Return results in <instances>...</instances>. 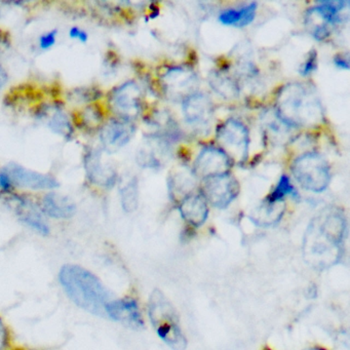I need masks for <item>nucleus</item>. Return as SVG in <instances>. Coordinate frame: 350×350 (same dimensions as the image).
<instances>
[{
    "label": "nucleus",
    "mask_w": 350,
    "mask_h": 350,
    "mask_svg": "<svg viewBox=\"0 0 350 350\" xmlns=\"http://www.w3.org/2000/svg\"><path fill=\"white\" fill-rule=\"evenodd\" d=\"M347 223L343 212L335 206L323 208L309 223L303 241L305 261L317 269L339 263L343 256Z\"/></svg>",
    "instance_id": "nucleus-1"
},
{
    "label": "nucleus",
    "mask_w": 350,
    "mask_h": 350,
    "mask_svg": "<svg viewBox=\"0 0 350 350\" xmlns=\"http://www.w3.org/2000/svg\"><path fill=\"white\" fill-rule=\"evenodd\" d=\"M275 113L284 124L295 128H315L325 122L321 100L309 83L284 85L276 96Z\"/></svg>",
    "instance_id": "nucleus-2"
},
{
    "label": "nucleus",
    "mask_w": 350,
    "mask_h": 350,
    "mask_svg": "<svg viewBox=\"0 0 350 350\" xmlns=\"http://www.w3.org/2000/svg\"><path fill=\"white\" fill-rule=\"evenodd\" d=\"M59 280L69 298L81 308L94 314H104L108 293L95 274L77 265H65Z\"/></svg>",
    "instance_id": "nucleus-3"
},
{
    "label": "nucleus",
    "mask_w": 350,
    "mask_h": 350,
    "mask_svg": "<svg viewBox=\"0 0 350 350\" xmlns=\"http://www.w3.org/2000/svg\"><path fill=\"white\" fill-rule=\"evenodd\" d=\"M148 315L157 336L173 350H185L187 339L180 325L179 317L171 301L155 288L149 297Z\"/></svg>",
    "instance_id": "nucleus-4"
},
{
    "label": "nucleus",
    "mask_w": 350,
    "mask_h": 350,
    "mask_svg": "<svg viewBox=\"0 0 350 350\" xmlns=\"http://www.w3.org/2000/svg\"><path fill=\"white\" fill-rule=\"evenodd\" d=\"M291 171L304 189L319 193L331 181V170L327 161L317 152H306L293 161Z\"/></svg>",
    "instance_id": "nucleus-5"
},
{
    "label": "nucleus",
    "mask_w": 350,
    "mask_h": 350,
    "mask_svg": "<svg viewBox=\"0 0 350 350\" xmlns=\"http://www.w3.org/2000/svg\"><path fill=\"white\" fill-rule=\"evenodd\" d=\"M216 140L232 165H243L249 157L250 134L247 126L234 118H229L217 129Z\"/></svg>",
    "instance_id": "nucleus-6"
},
{
    "label": "nucleus",
    "mask_w": 350,
    "mask_h": 350,
    "mask_svg": "<svg viewBox=\"0 0 350 350\" xmlns=\"http://www.w3.org/2000/svg\"><path fill=\"white\" fill-rule=\"evenodd\" d=\"M239 189L237 180L231 174L226 173L204 179L200 194L208 204L224 208L237 198Z\"/></svg>",
    "instance_id": "nucleus-7"
},
{
    "label": "nucleus",
    "mask_w": 350,
    "mask_h": 350,
    "mask_svg": "<svg viewBox=\"0 0 350 350\" xmlns=\"http://www.w3.org/2000/svg\"><path fill=\"white\" fill-rule=\"evenodd\" d=\"M165 95L171 100H185L198 85V77L189 67H170L161 79Z\"/></svg>",
    "instance_id": "nucleus-8"
},
{
    "label": "nucleus",
    "mask_w": 350,
    "mask_h": 350,
    "mask_svg": "<svg viewBox=\"0 0 350 350\" xmlns=\"http://www.w3.org/2000/svg\"><path fill=\"white\" fill-rule=\"evenodd\" d=\"M110 105L118 118L132 120L142 109V91L134 81H126L112 91Z\"/></svg>",
    "instance_id": "nucleus-9"
},
{
    "label": "nucleus",
    "mask_w": 350,
    "mask_h": 350,
    "mask_svg": "<svg viewBox=\"0 0 350 350\" xmlns=\"http://www.w3.org/2000/svg\"><path fill=\"white\" fill-rule=\"evenodd\" d=\"M232 163L218 147L206 146L200 151L194 161L193 171L196 177L202 180L213 176L228 173Z\"/></svg>",
    "instance_id": "nucleus-10"
},
{
    "label": "nucleus",
    "mask_w": 350,
    "mask_h": 350,
    "mask_svg": "<svg viewBox=\"0 0 350 350\" xmlns=\"http://www.w3.org/2000/svg\"><path fill=\"white\" fill-rule=\"evenodd\" d=\"M3 170L7 172L14 186L32 190H52L60 186L53 176L31 171L17 163H9Z\"/></svg>",
    "instance_id": "nucleus-11"
},
{
    "label": "nucleus",
    "mask_w": 350,
    "mask_h": 350,
    "mask_svg": "<svg viewBox=\"0 0 350 350\" xmlns=\"http://www.w3.org/2000/svg\"><path fill=\"white\" fill-rule=\"evenodd\" d=\"M136 126L132 120L112 118L100 131V138L106 150L116 152L126 146L134 137Z\"/></svg>",
    "instance_id": "nucleus-12"
},
{
    "label": "nucleus",
    "mask_w": 350,
    "mask_h": 350,
    "mask_svg": "<svg viewBox=\"0 0 350 350\" xmlns=\"http://www.w3.org/2000/svg\"><path fill=\"white\" fill-rule=\"evenodd\" d=\"M105 313L114 321L133 329H142L144 327L140 308L135 299L124 298L109 301L106 305Z\"/></svg>",
    "instance_id": "nucleus-13"
},
{
    "label": "nucleus",
    "mask_w": 350,
    "mask_h": 350,
    "mask_svg": "<svg viewBox=\"0 0 350 350\" xmlns=\"http://www.w3.org/2000/svg\"><path fill=\"white\" fill-rule=\"evenodd\" d=\"M214 107L212 101L204 94L196 93L183 101V113L185 120L192 126H206L213 116Z\"/></svg>",
    "instance_id": "nucleus-14"
},
{
    "label": "nucleus",
    "mask_w": 350,
    "mask_h": 350,
    "mask_svg": "<svg viewBox=\"0 0 350 350\" xmlns=\"http://www.w3.org/2000/svg\"><path fill=\"white\" fill-rule=\"evenodd\" d=\"M9 202L12 208L22 222L38 231L40 234L46 235L50 232L48 223L38 208L30 200L20 196H10Z\"/></svg>",
    "instance_id": "nucleus-15"
},
{
    "label": "nucleus",
    "mask_w": 350,
    "mask_h": 350,
    "mask_svg": "<svg viewBox=\"0 0 350 350\" xmlns=\"http://www.w3.org/2000/svg\"><path fill=\"white\" fill-rule=\"evenodd\" d=\"M85 169L91 182L102 187H113L116 173L112 167L102 161L101 154L96 149L87 151L85 155Z\"/></svg>",
    "instance_id": "nucleus-16"
},
{
    "label": "nucleus",
    "mask_w": 350,
    "mask_h": 350,
    "mask_svg": "<svg viewBox=\"0 0 350 350\" xmlns=\"http://www.w3.org/2000/svg\"><path fill=\"white\" fill-rule=\"evenodd\" d=\"M180 214L182 218L194 227L204 224L208 216V206L200 193H191L179 202Z\"/></svg>",
    "instance_id": "nucleus-17"
},
{
    "label": "nucleus",
    "mask_w": 350,
    "mask_h": 350,
    "mask_svg": "<svg viewBox=\"0 0 350 350\" xmlns=\"http://www.w3.org/2000/svg\"><path fill=\"white\" fill-rule=\"evenodd\" d=\"M196 176L192 172L177 167L169 176V192L175 202H180L184 198L193 193L196 188Z\"/></svg>",
    "instance_id": "nucleus-18"
},
{
    "label": "nucleus",
    "mask_w": 350,
    "mask_h": 350,
    "mask_svg": "<svg viewBox=\"0 0 350 350\" xmlns=\"http://www.w3.org/2000/svg\"><path fill=\"white\" fill-rule=\"evenodd\" d=\"M42 204V212L55 219H69L77 212V206L70 198L55 192L46 194Z\"/></svg>",
    "instance_id": "nucleus-19"
},
{
    "label": "nucleus",
    "mask_w": 350,
    "mask_h": 350,
    "mask_svg": "<svg viewBox=\"0 0 350 350\" xmlns=\"http://www.w3.org/2000/svg\"><path fill=\"white\" fill-rule=\"evenodd\" d=\"M257 11V3H251L239 9H228L221 12L219 20L227 26L243 27L254 21Z\"/></svg>",
    "instance_id": "nucleus-20"
},
{
    "label": "nucleus",
    "mask_w": 350,
    "mask_h": 350,
    "mask_svg": "<svg viewBox=\"0 0 350 350\" xmlns=\"http://www.w3.org/2000/svg\"><path fill=\"white\" fill-rule=\"evenodd\" d=\"M42 116H46L49 126L54 132L58 133L66 139L71 138L73 135L72 124L62 108L57 107V106L48 107Z\"/></svg>",
    "instance_id": "nucleus-21"
},
{
    "label": "nucleus",
    "mask_w": 350,
    "mask_h": 350,
    "mask_svg": "<svg viewBox=\"0 0 350 350\" xmlns=\"http://www.w3.org/2000/svg\"><path fill=\"white\" fill-rule=\"evenodd\" d=\"M153 142L150 143L144 150L141 151L139 154L141 165L145 167H159L163 163L165 157V140L161 137H154L152 139Z\"/></svg>",
    "instance_id": "nucleus-22"
},
{
    "label": "nucleus",
    "mask_w": 350,
    "mask_h": 350,
    "mask_svg": "<svg viewBox=\"0 0 350 350\" xmlns=\"http://www.w3.org/2000/svg\"><path fill=\"white\" fill-rule=\"evenodd\" d=\"M210 85L213 89L226 99H234L239 95L237 83L226 73L215 72L210 75Z\"/></svg>",
    "instance_id": "nucleus-23"
},
{
    "label": "nucleus",
    "mask_w": 350,
    "mask_h": 350,
    "mask_svg": "<svg viewBox=\"0 0 350 350\" xmlns=\"http://www.w3.org/2000/svg\"><path fill=\"white\" fill-rule=\"evenodd\" d=\"M120 202L124 212L132 213L138 208L139 185L136 178L130 180L120 190Z\"/></svg>",
    "instance_id": "nucleus-24"
},
{
    "label": "nucleus",
    "mask_w": 350,
    "mask_h": 350,
    "mask_svg": "<svg viewBox=\"0 0 350 350\" xmlns=\"http://www.w3.org/2000/svg\"><path fill=\"white\" fill-rule=\"evenodd\" d=\"M288 196L294 198V196H297L298 194H297L296 189H295L294 185L291 182L290 178L286 175H282L280 179L278 180L274 189L272 190L271 193L266 198L265 202L270 204H280Z\"/></svg>",
    "instance_id": "nucleus-25"
},
{
    "label": "nucleus",
    "mask_w": 350,
    "mask_h": 350,
    "mask_svg": "<svg viewBox=\"0 0 350 350\" xmlns=\"http://www.w3.org/2000/svg\"><path fill=\"white\" fill-rule=\"evenodd\" d=\"M317 68V53L315 50H311L307 56L306 60L300 67V73L303 77L310 75Z\"/></svg>",
    "instance_id": "nucleus-26"
},
{
    "label": "nucleus",
    "mask_w": 350,
    "mask_h": 350,
    "mask_svg": "<svg viewBox=\"0 0 350 350\" xmlns=\"http://www.w3.org/2000/svg\"><path fill=\"white\" fill-rule=\"evenodd\" d=\"M57 30H52V31L46 32L44 36H40V48L42 50H49L52 48L57 40Z\"/></svg>",
    "instance_id": "nucleus-27"
},
{
    "label": "nucleus",
    "mask_w": 350,
    "mask_h": 350,
    "mask_svg": "<svg viewBox=\"0 0 350 350\" xmlns=\"http://www.w3.org/2000/svg\"><path fill=\"white\" fill-rule=\"evenodd\" d=\"M14 185L10 179L9 175L5 170L0 172V192L3 193L10 194L13 190Z\"/></svg>",
    "instance_id": "nucleus-28"
},
{
    "label": "nucleus",
    "mask_w": 350,
    "mask_h": 350,
    "mask_svg": "<svg viewBox=\"0 0 350 350\" xmlns=\"http://www.w3.org/2000/svg\"><path fill=\"white\" fill-rule=\"evenodd\" d=\"M69 36L73 40H79L81 42H87V40H89L87 32L83 31V29L79 27L71 28L70 31H69Z\"/></svg>",
    "instance_id": "nucleus-29"
},
{
    "label": "nucleus",
    "mask_w": 350,
    "mask_h": 350,
    "mask_svg": "<svg viewBox=\"0 0 350 350\" xmlns=\"http://www.w3.org/2000/svg\"><path fill=\"white\" fill-rule=\"evenodd\" d=\"M9 341V334L5 323L0 319V350H5Z\"/></svg>",
    "instance_id": "nucleus-30"
},
{
    "label": "nucleus",
    "mask_w": 350,
    "mask_h": 350,
    "mask_svg": "<svg viewBox=\"0 0 350 350\" xmlns=\"http://www.w3.org/2000/svg\"><path fill=\"white\" fill-rule=\"evenodd\" d=\"M334 63H335L336 66L340 67V68L348 69L349 68V57L347 54L337 55L334 58Z\"/></svg>",
    "instance_id": "nucleus-31"
},
{
    "label": "nucleus",
    "mask_w": 350,
    "mask_h": 350,
    "mask_svg": "<svg viewBox=\"0 0 350 350\" xmlns=\"http://www.w3.org/2000/svg\"><path fill=\"white\" fill-rule=\"evenodd\" d=\"M7 73H5V69L1 67L0 65V88L3 87L5 85V81H7Z\"/></svg>",
    "instance_id": "nucleus-32"
},
{
    "label": "nucleus",
    "mask_w": 350,
    "mask_h": 350,
    "mask_svg": "<svg viewBox=\"0 0 350 350\" xmlns=\"http://www.w3.org/2000/svg\"><path fill=\"white\" fill-rule=\"evenodd\" d=\"M307 350H325V349H323V348L315 347V348H310V349H307Z\"/></svg>",
    "instance_id": "nucleus-33"
}]
</instances>
